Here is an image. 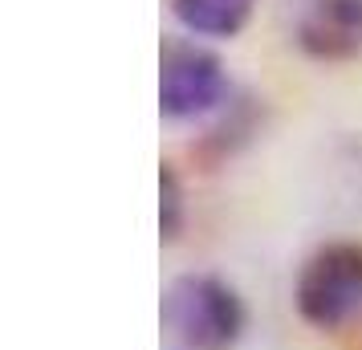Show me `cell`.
<instances>
[{"instance_id": "cell-1", "label": "cell", "mask_w": 362, "mask_h": 350, "mask_svg": "<svg viewBox=\"0 0 362 350\" xmlns=\"http://www.w3.org/2000/svg\"><path fill=\"white\" fill-rule=\"evenodd\" d=\"M163 330L175 350H232L245 330V305L220 277L187 273L167 285Z\"/></svg>"}, {"instance_id": "cell-2", "label": "cell", "mask_w": 362, "mask_h": 350, "mask_svg": "<svg viewBox=\"0 0 362 350\" xmlns=\"http://www.w3.org/2000/svg\"><path fill=\"white\" fill-rule=\"evenodd\" d=\"M297 314L317 330H338L362 314V245H326L297 273Z\"/></svg>"}, {"instance_id": "cell-3", "label": "cell", "mask_w": 362, "mask_h": 350, "mask_svg": "<svg viewBox=\"0 0 362 350\" xmlns=\"http://www.w3.org/2000/svg\"><path fill=\"white\" fill-rule=\"evenodd\" d=\"M228 106V78L212 49L199 41L167 37L159 53V110L171 122H192Z\"/></svg>"}, {"instance_id": "cell-4", "label": "cell", "mask_w": 362, "mask_h": 350, "mask_svg": "<svg viewBox=\"0 0 362 350\" xmlns=\"http://www.w3.org/2000/svg\"><path fill=\"white\" fill-rule=\"evenodd\" d=\"M285 25L313 62H350L362 53V0H285Z\"/></svg>"}, {"instance_id": "cell-5", "label": "cell", "mask_w": 362, "mask_h": 350, "mask_svg": "<svg viewBox=\"0 0 362 350\" xmlns=\"http://www.w3.org/2000/svg\"><path fill=\"white\" fill-rule=\"evenodd\" d=\"M257 0H171V13L192 37H236L248 25Z\"/></svg>"}, {"instance_id": "cell-6", "label": "cell", "mask_w": 362, "mask_h": 350, "mask_svg": "<svg viewBox=\"0 0 362 350\" xmlns=\"http://www.w3.org/2000/svg\"><path fill=\"white\" fill-rule=\"evenodd\" d=\"M159 228H163V240H175L183 228V187L171 167L159 171Z\"/></svg>"}]
</instances>
